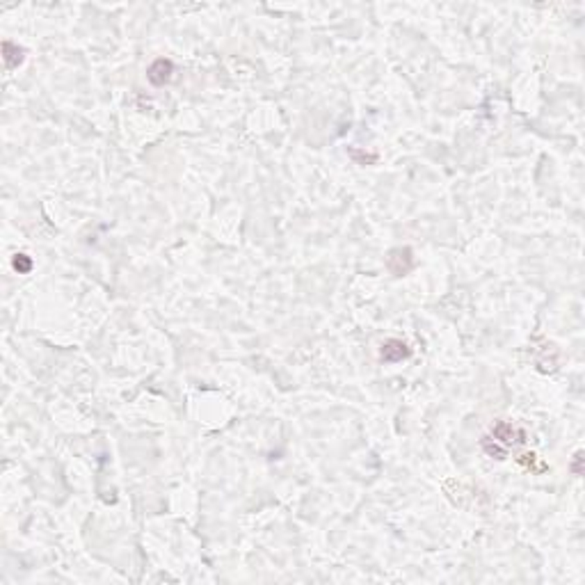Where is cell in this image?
<instances>
[{"mask_svg": "<svg viewBox=\"0 0 585 585\" xmlns=\"http://www.w3.org/2000/svg\"><path fill=\"white\" fill-rule=\"evenodd\" d=\"M387 268L393 272L396 277H402L414 268V252L409 247H398L391 249L387 256Z\"/></svg>", "mask_w": 585, "mask_h": 585, "instance_id": "6da1fadb", "label": "cell"}, {"mask_svg": "<svg viewBox=\"0 0 585 585\" xmlns=\"http://www.w3.org/2000/svg\"><path fill=\"white\" fill-rule=\"evenodd\" d=\"M491 436H494V441H501L503 446H514V443H526V432L521 430V427L512 425V423H505V421H498V423L491 427Z\"/></svg>", "mask_w": 585, "mask_h": 585, "instance_id": "7a4b0ae2", "label": "cell"}, {"mask_svg": "<svg viewBox=\"0 0 585 585\" xmlns=\"http://www.w3.org/2000/svg\"><path fill=\"white\" fill-rule=\"evenodd\" d=\"M409 357H412V350H409L407 343L400 341V339H389V341L382 343V348H380V359L387 364H398V362L409 359Z\"/></svg>", "mask_w": 585, "mask_h": 585, "instance_id": "3957f363", "label": "cell"}, {"mask_svg": "<svg viewBox=\"0 0 585 585\" xmlns=\"http://www.w3.org/2000/svg\"><path fill=\"white\" fill-rule=\"evenodd\" d=\"M171 74H174V62L160 58L151 62V67L146 69V80L155 85V87H162V85H167L171 80Z\"/></svg>", "mask_w": 585, "mask_h": 585, "instance_id": "277c9868", "label": "cell"}, {"mask_svg": "<svg viewBox=\"0 0 585 585\" xmlns=\"http://www.w3.org/2000/svg\"><path fill=\"white\" fill-rule=\"evenodd\" d=\"M23 58H26V51H23L19 44L10 42V39L3 42V60H5L7 69H17L23 62Z\"/></svg>", "mask_w": 585, "mask_h": 585, "instance_id": "5b68a950", "label": "cell"}, {"mask_svg": "<svg viewBox=\"0 0 585 585\" xmlns=\"http://www.w3.org/2000/svg\"><path fill=\"white\" fill-rule=\"evenodd\" d=\"M12 268L19 272V275H28L30 270H33V259H30L28 254H14L12 259Z\"/></svg>", "mask_w": 585, "mask_h": 585, "instance_id": "8992f818", "label": "cell"}, {"mask_svg": "<svg viewBox=\"0 0 585 585\" xmlns=\"http://www.w3.org/2000/svg\"><path fill=\"white\" fill-rule=\"evenodd\" d=\"M581 462H583V453H576V455H574V462H572V471H574V475H581V473H583Z\"/></svg>", "mask_w": 585, "mask_h": 585, "instance_id": "52a82bcc", "label": "cell"}]
</instances>
